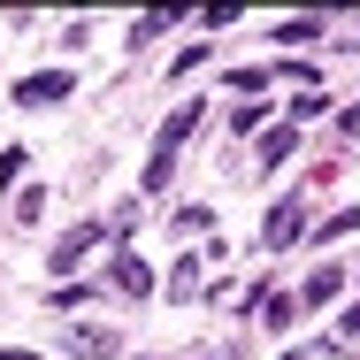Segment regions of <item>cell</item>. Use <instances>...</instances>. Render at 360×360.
I'll list each match as a JSON object with an SVG mask.
<instances>
[{
    "label": "cell",
    "mask_w": 360,
    "mask_h": 360,
    "mask_svg": "<svg viewBox=\"0 0 360 360\" xmlns=\"http://www.w3.org/2000/svg\"><path fill=\"white\" fill-rule=\"evenodd\" d=\"M108 230H123V222H77L70 238H54V253H46V269H54V276H70V269L84 261V253H92V245H100V238H108Z\"/></svg>",
    "instance_id": "1"
},
{
    "label": "cell",
    "mask_w": 360,
    "mask_h": 360,
    "mask_svg": "<svg viewBox=\"0 0 360 360\" xmlns=\"http://www.w3.org/2000/svg\"><path fill=\"white\" fill-rule=\"evenodd\" d=\"M338 284H345L338 269H314V276H307V307H330V299H338Z\"/></svg>",
    "instance_id": "6"
},
{
    "label": "cell",
    "mask_w": 360,
    "mask_h": 360,
    "mask_svg": "<svg viewBox=\"0 0 360 360\" xmlns=\"http://www.w3.org/2000/svg\"><path fill=\"white\" fill-rule=\"evenodd\" d=\"M291 123H276V131H261V169H276V161H291Z\"/></svg>",
    "instance_id": "5"
},
{
    "label": "cell",
    "mask_w": 360,
    "mask_h": 360,
    "mask_svg": "<svg viewBox=\"0 0 360 360\" xmlns=\"http://www.w3.org/2000/svg\"><path fill=\"white\" fill-rule=\"evenodd\" d=\"M115 291H131V299H146V291H153V276H146L139 253H123V261H115Z\"/></svg>",
    "instance_id": "4"
},
{
    "label": "cell",
    "mask_w": 360,
    "mask_h": 360,
    "mask_svg": "<svg viewBox=\"0 0 360 360\" xmlns=\"http://www.w3.org/2000/svg\"><path fill=\"white\" fill-rule=\"evenodd\" d=\"M353 230H360V207H338V215L322 222V238H353Z\"/></svg>",
    "instance_id": "7"
},
{
    "label": "cell",
    "mask_w": 360,
    "mask_h": 360,
    "mask_svg": "<svg viewBox=\"0 0 360 360\" xmlns=\"http://www.w3.org/2000/svg\"><path fill=\"white\" fill-rule=\"evenodd\" d=\"M54 100H70V70H46V77L15 84V108H54Z\"/></svg>",
    "instance_id": "2"
},
{
    "label": "cell",
    "mask_w": 360,
    "mask_h": 360,
    "mask_svg": "<svg viewBox=\"0 0 360 360\" xmlns=\"http://www.w3.org/2000/svg\"><path fill=\"white\" fill-rule=\"evenodd\" d=\"M299 238V200H276L269 207V230H261V245H291Z\"/></svg>",
    "instance_id": "3"
}]
</instances>
